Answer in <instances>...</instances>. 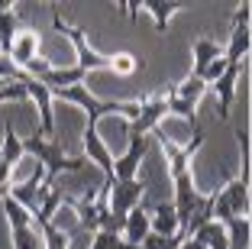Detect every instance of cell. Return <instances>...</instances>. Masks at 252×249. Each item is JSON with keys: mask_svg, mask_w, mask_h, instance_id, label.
<instances>
[{"mask_svg": "<svg viewBox=\"0 0 252 249\" xmlns=\"http://www.w3.org/2000/svg\"><path fill=\"white\" fill-rule=\"evenodd\" d=\"M226 227V240H230V249H249V217H233Z\"/></svg>", "mask_w": 252, "mask_h": 249, "instance_id": "cell-24", "label": "cell"}, {"mask_svg": "<svg viewBox=\"0 0 252 249\" xmlns=\"http://www.w3.org/2000/svg\"><path fill=\"white\" fill-rule=\"evenodd\" d=\"M16 33H20V16L10 7L0 13V55H10V45H13Z\"/></svg>", "mask_w": 252, "mask_h": 249, "instance_id": "cell-22", "label": "cell"}, {"mask_svg": "<svg viewBox=\"0 0 252 249\" xmlns=\"http://www.w3.org/2000/svg\"><path fill=\"white\" fill-rule=\"evenodd\" d=\"M188 3H178V0H139V10H146L149 16H152V23H156V30L165 33L168 30L171 16L178 13V10H185Z\"/></svg>", "mask_w": 252, "mask_h": 249, "instance_id": "cell-16", "label": "cell"}, {"mask_svg": "<svg viewBox=\"0 0 252 249\" xmlns=\"http://www.w3.org/2000/svg\"><path fill=\"white\" fill-rule=\"evenodd\" d=\"M165 110H168V113H175V117H181L185 120V123H191V130H197V107H194V104H188V101H178V97L171 94H165Z\"/></svg>", "mask_w": 252, "mask_h": 249, "instance_id": "cell-25", "label": "cell"}, {"mask_svg": "<svg viewBox=\"0 0 252 249\" xmlns=\"http://www.w3.org/2000/svg\"><path fill=\"white\" fill-rule=\"evenodd\" d=\"M223 71H226V59H223V55H220V59H214V62H210L207 68H204V71L197 74V78H200V81H204V84H207V88H210V84H214V81L220 78Z\"/></svg>", "mask_w": 252, "mask_h": 249, "instance_id": "cell-31", "label": "cell"}, {"mask_svg": "<svg viewBox=\"0 0 252 249\" xmlns=\"http://www.w3.org/2000/svg\"><path fill=\"white\" fill-rule=\"evenodd\" d=\"M84 162H94L97 169L104 172V184L110 188L113 184V155H110V149H107V142L100 140V133L94 130V126H88L84 130Z\"/></svg>", "mask_w": 252, "mask_h": 249, "instance_id": "cell-7", "label": "cell"}, {"mask_svg": "<svg viewBox=\"0 0 252 249\" xmlns=\"http://www.w3.org/2000/svg\"><path fill=\"white\" fill-rule=\"evenodd\" d=\"M168 117V110H165V94H149L142 97V110L139 117L133 123H126V140H149V133H156L158 123Z\"/></svg>", "mask_w": 252, "mask_h": 249, "instance_id": "cell-5", "label": "cell"}, {"mask_svg": "<svg viewBox=\"0 0 252 249\" xmlns=\"http://www.w3.org/2000/svg\"><path fill=\"white\" fill-rule=\"evenodd\" d=\"M88 240H91L88 249H139V246H129V243H126L120 233H113V230H97V233L88 236Z\"/></svg>", "mask_w": 252, "mask_h": 249, "instance_id": "cell-28", "label": "cell"}, {"mask_svg": "<svg viewBox=\"0 0 252 249\" xmlns=\"http://www.w3.org/2000/svg\"><path fill=\"white\" fill-rule=\"evenodd\" d=\"M171 94H175V97H178V101H188V104H194V107H197V104H200V97H204V94H207V84H204V81H200V78H194V74H188V78L185 81H181V84H171Z\"/></svg>", "mask_w": 252, "mask_h": 249, "instance_id": "cell-21", "label": "cell"}, {"mask_svg": "<svg viewBox=\"0 0 252 249\" xmlns=\"http://www.w3.org/2000/svg\"><path fill=\"white\" fill-rule=\"evenodd\" d=\"M26 101V81H0V104Z\"/></svg>", "mask_w": 252, "mask_h": 249, "instance_id": "cell-30", "label": "cell"}, {"mask_svg": "<svg viewBox=\"0 0 252 249\" xmlns=\"http://www.w3.org/2000/svg\"><path fill=\"white\" fill-rule=\"evenodd\" d=\"M188 240H197L204 249H230V240H226V227H223V223H217V220L204 223V227H200L194 236H188Z\"/></svg>", "mask_w": 252, "mask_h": 249, "instance_id": "cell-20", "label": "cell"}, {"mask_svg": "<svg viewBox=\"0 0 252 249\" xmlns=\"http://www.w3.org/2000/svg\"><path fill=\"white\" fill-rule=\"evenodd\" d=\"M220 194H223V201L230 204L233 217H249V184L246 181H239L236 175L226 178V184L220 188Z\"/></svg>", "mask_w": 252, "mask_h": 249, "instance_id": "cell-15", "label": "cell"}, {"mask_svg": "<svg viewBox=\"0 0 252 249\" xmlns=\"http://www.w3.org/2000/svg\"><path fill=\"white\" fill-rule=\"evenodd\" d=\"M26 101L36 104V113H39V120H36L32 130H36L42 140H55V110H52L55 97H52V91L45 88L42 81L26 78Z\"/></svg>", "mask_w": 252, "mask_h": 249, "instance_id": "cell-4", "label": "cell"}, {"mask_svg": "<svg viewBox=\"0 0 252 249\" xmlns=\"http://www.w3.org/2000/svg\"><path fill=\"white\" fill-rule=\"evenodd\" d=\"M142 194H146V181H142V178H133V181H113L110 188H107V211H110L117 230L123 227L126 213L142 204Z\"/></svg>", "mask_w": 252, "mask_h": 249, "instance_id": "cell-3", "label": "cell"}, {"mask_svg": "<svg viewBox=\"0 0 252 249\" xmlns=\"http://www.w3.org/2000/svg\"><path fill=\"white\" fill-rule=\"evenodd\" d=\"M84 78H88V74H84L78 65H52L49 71L42 74V78H36V81H42L49 91H62V88H74V84H84Z\"/></svg>", "mask_w": 252, "mask_h": 249, "instance_id": "cell-14", "label": "cell"}, {"mask_svg": "<svg viewBox=\"0 0 252 249\" xmlns=\"http://www.w3.org/2000/svg\"><path fill=\"white\" fill-rule=\"evenodd\" d=\"M42 233L39 227H26V230H10V249H39Z\"/></svg>", "mask_w": 252, "mask_h": 249, "instance_id": "cell-29", "label": "cell"}, {"mask_svg": "<svg viewBox=\"0 0 252 249\" xmlns=\"http://www.w3.org/2000/svg\"><path fill=\"white\" fill-rule=\"evenodd\" d=\"M149 233L156 236H181V223H178V213L171 207V201H158V204L149 207ZM185 240V236H181Z\"/></svg>", "mask_w": 252, "mask_h": 249, "instance_id": "cell-10", "label": "cell"}, {"mask_svg": "<svg viewBox=\"0 0 252 249\" xmlns=\"http://www.w3.org/2000/svg\"><path fill=\"white\" fill-rule=\"evenodd\" d=\"M39 233L45 249H71V233L59 230V223H39Z\"/></svg>", "mask_w": 252, "mask_h": 249, "instance_id": "cell-26", "label": "cell"}, {"mask_svg": "<svg viewBox=\"0 0 252 249\" xmlns=\"http://www.w3.org/2000/svg\"><path fill=\"white\" fill-rule=\"evenodd\" d=\"M45 191L49 188L42 184V169H36L23 184H10V198H13L16 204H23L30 213H36L39 204H42V198H45Z\"/></svg>", "mask_w": 252, "mask_h": 249, "instance_id": "cell-9", "label": "cell"}, {"mask_svg": "<svg viewBox=\"0 0 252 249\" xmlns=\"http://www.w3.org/2000/svg\"><path fill=\"white\" fill-rule=\"evenodd\" d=\"M23 140L20 136H16V130L13 126H3V140H0V162H3V165H7L10 172H16V165H20V159H23Z\"/></svg>", "mask_w": 252, "mask_h": 249, "instance_id": "cell-19", "label": "cell"}, {"mask_svg": "<svg viewBox=\"0 0 252 249\" xmlns=\"http://www.w3.org/2000/svg\"><path fill=\"white\" fill-rule=\"evenodd\" d=\"M249 45H252L249 26H233V30H230V45L223 49L226 65H243V59L249 55Z\"/></svg>", "mask_w": 252, "mask_h": 249, "instance_id": "cell-18", "label": "cell"}, {"mask_svg": "<svg viewBox=\"0 0 252 249\" xmlns=\"http://www.w3.org/2000/svg\"><path fill=\"white\" fill-rule=\"evenodd\" d=\"M52 26L71 39L74 55H78V62H74V65L81 68L84 74H88V71H110V55H100V52L91 49L88 39H84V33L78 30V26H71L68 20H62V13H59V7H55V3H52Z\"/></svg>", "mask_w": 252, "mask_h": 249, "instance_id": "cell-2", "label": "cell"}, {"mask_svg": "<svg viewBox=\"0 0 252 249\" xmlns=\"http://www.w3.org/2000/svg\"><path fill=\"white\" fill-rule=\"evenodd\" d=\"M120 236H123L129 246H139L142 240L149 236V207L139 204L123 217V227H120Z\"/></svg>", "mask_w": 252, "mask_h": 249, "instance_id": "cell-13", "label": "cell"}, {"mask_svg": "<svg viewBox=\"0 0 252 249\" xmlns=\"http://www.w3.org/2000/svg\"><path fill=\"white\" fill-rule=\"evenodd\" d=\"M239 68L243 65H226V71L220 74V78L210 84V88L217 91V97H220V120H230V107H233V97H236V81H239Z\"/></svg>", "mask_w": 252, "mask_h": 249, "instance_id": "cell-12", "label": "cell"}, {"mask_svg": "<svg viewBox=\"0 0 252 249\" xmlns=\"http://www.w3.org/2000/svg\"><path fill=\"white\" fill-rule=\"evenodd\" d=\"M158 140H162V149H165V162H168V175H171V178H178V175H188V172H191V159L197 155V149L204 146V130L197 126L188 146H178L175 140H165V136H158Z\"/></svg>", "mask_w": 252, "mask_h": 249, "instance_id": "cell-6", "label": "cell"}, {"mask_svg": "<svg viewBox=\"0 0 252 249\" xmlns=\"http://www.w3.org/2000/svg\"><path fill=\"white\" fill-rule=\"evenodd\" d=\"M3 213H7V223L10 230H26V227H36V220H32V213L26 211L23 204H16L13 198H3Z\"/></svg>", "mask_w": 252, "mask_h": 249, "instance_id": "cell-23", "label": "cell"}, {"mask_svg": "<svg viewBox=\"0 0 252 249\" xmlns=\"http://www.w3.org/2000/svg\"><path fill=\"white\" fill-rule=\"evenodd\" d=\"M146 149H149V140H129L126 142V152L120 159H113V181H133L139 178V165L146 159Z\"/></svg>", "mask_w": 252, "mask_h": 249, "instance_id": "cell-8", "label": "cell"}, {"mask_svg": "<svg viewBox=\"0 0 252 249\" xmlns=\"http://www.w3.org/2000/svg\"><path fill=\"white\" fill-rule=\"evenodd\" d=\"M249 13H252V3L236 7V10H233V26H249Z\"/></svg>", "mask_w": 252, "mask_h": 249, "instance_id": "cell-32", "label": "cell"}, {"mask_svg": "<svg viewBox=\"0 0 252 249\" xmlns=\"http://www.w3.org/2000/svg\"><path fill=\"white\" fill-rule=\"evenodd\" d=\"M7 59L13 62L20 71L30 65V62H36L39 59V33L36 30H20V33H16V39H13V45H10Z\"/></svg>", "mask_w": 252, "mask_h": 249, "instance_id": "cell-11", "label": "cell"}, {"mask_svg": "<svg viewBox=\"0 0 252 249\" xmlns=\"http://www.w3.org/2000/svg\"><path fill=\"white\" fill-rule=\"evenodd\" d=\"M10 7H13L10 0H0V13H3V10H10Z\"/></svg>", "mask_w": 252, "mask_h": 249, "instance_id": "cell-33", "label": "cell"}, {"mask_svg": "<svg viewBox=\"0 0 252 249\" xmlns=\"http://www.w3.org/2000/svg\"><path fill=\"white\" fill-rule=\"evenodd\" d=\"M139 68H146V62H142L139 55H133V52H120V55H110V71L120 74V78H129V74L139 71Z\"/></svg>", "mask_w": 252, "mask_h": 249, "instance_id": "cell-27", "label": "cell"}, {"mask_svg": "<svg viewBox=\"0 0 252 249\" xmlns=\"http://www.w3.org/2000/svg\"><path fill=\"white\" fill-rule=\"evenodd\" d=\"M220 55H223V45L220 42H214V39H207V36L194 39V45H191V74L197 78V74L204 71L214 59H220Z\"/></svg>", "mask_w": 252, "mask_h": 249, "instance_id": "cell-17", "label": "cell"}, {"mask_svg": "<svg viewBox=\"0 0 252 249\" xmlns=\"http://www.w3.org/2000/svg\"><path fill=\"white\" fill-rule=\"evenodd\" d=\"M23 152H32L42 169V184L45 188H55L62 172H81L84 169V155H65L62 152V142L59 140H42L36 130L32 136L23 140Z\"/></svg>", "mask_w": 252, "mask_h": 249, "instance_id": "cell-1", "label": "cell"}]
</instances>
